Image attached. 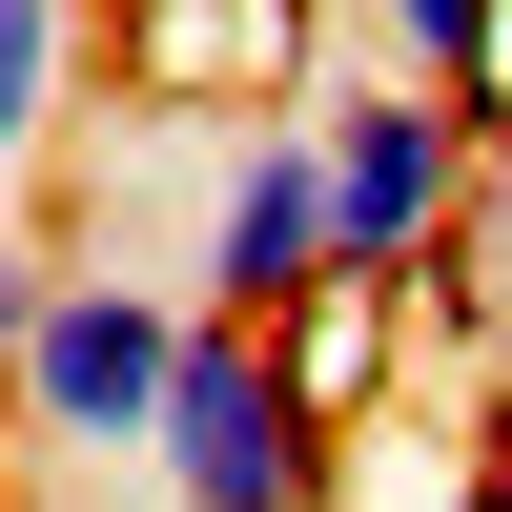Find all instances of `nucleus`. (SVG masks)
I'll use <instances>...</instances> for the list:
<instances>
[{"label": "nucleus", "mask_w": 512, "mask_h": 512, "mask_svg": "<svg viewBox=\"0 0 512 512\" xmlns=\"http://www.w3.org/2000/svg\"><path fill=\"white\" fill-rule=\"evenodd\" d=\"M287 123H308V164H328V287H369V308H431V287L472 267L492 123H472V103H431V82H390V62H328Z\"/></svg>", "instance_id": "f257e3e1"}, {"label": "nucleus", "mask_w": 512, "mask_h": 512, "mask_svg": "<svg viewBox=\"0 0 512 512\" xmlns=\"http://www.w3.org/2000/svg\"><path fill=\"white\" fill-rule=\"evenodd\" d=\"M185 349H205L185 267L82 246L62 308H41V349L0 369V451H21V472H144V451H164V390H185Z\"/></svg>", "instance_id": "f03ea898"}, {"label": "nucleus", "mask_w": 512, "mask_h": 512, "mask_svg": "<svg viewBox=\"0 0 512 512\" xmlns=\"http://www.w3.org/2000/svg\"><path fill=\"white\" fill-rule=\"evenodd\" d=\"M144 512H349V431L287 369V328H205L185 349L164 451H144Z\"/></svg>", "instance_id": "7ed1b4c3"}, {"label": "nucleus", "mask_w": 512, "mask_h": 512, "mask_svg": "<svg viewBox=\"0 0 512 512\" xmlns=\"http://www.w3.org/2000/svg\"><path fill=\"white\" fill-rule=\"evenodd\" d=\"M185 308L205 328H308L328 308V164L308 123H226L185 185Z\"/></svg>", "instance_id": "20e7f679"}, {"label": "nucleus", "mask_w": 512, "mask_h": 512, "mask_svg": "<svg viewBox=\"0 0 512 512\" xmlns=\"http://www.w3.org/2000/svg\"><path fill=\"white\" fill-rule=\"evenodd\" d=\"M103 62H123V0H0V226L62 185L82 82H103Z\"/></svg>", "instance_id": "39448f33"}, {"label": "nucleus", "mask_w": 512, "mask_h": 512, "mask_svg": "<svg viewBox=\"0 0 512 512\" xmlns=\"http://www.w3.org/2000/svg\"><path fill=\"white\" fill-rule=\"evenodd\" d=\"M349 62H390V82H431V103L512 123V0H349Z\"/></svg>", "instance_id": "423d86ee"}, {"label": "nucleus", "mask_w": 512, "mask_h": 512, "mask_svg": "<svg viewBox=\"0 0 512 512\" xmlns=\"http://www.w3.org/2000/svg\"><path fill=\"white\" fill-rule=\"evenodd\" d=\"M123 41H144V62H287V41H308V0H123Z\"/></svg>", "instance_id": "0eeeda50"}, {"label": "nucleus", "mask_w": 512, "mask_h": 512, "mask_svg": "<svg viewBox=\"0 0 512 512\" xmlns=\"http://www.w3.org/2000/svg\"><path fill=\"white\" fill-rule=\"evenodd\" d=\"M472 267H492V328H512V123H492V205H472Z\"/></svg>", "instance_id": "6e6552de"}]
</instances>
